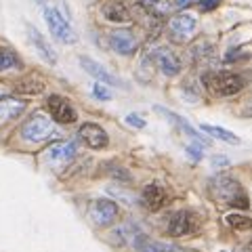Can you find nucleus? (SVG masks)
<instances>
[{
	"instance_id": "obj_1",
	"label": "nucleus",
	"mask_w": 252,
	"mask_h": 252,
	"mask_svg": "<svg viewBox=\"0 0 252 252\" xmlns=\"http://www.w3.org/2000/svg\"><path fill=\"white\" fill-rule=\"evenodd\" d=\"M210 193L212 198L223 202V204H229L233 208H242L246 210L250 206V200L246 191H244V187L240 185V181H235L233 177L229 175H217L210 179Z\"/></svg>"
},
{
	"instance_id": "obj_2",
	"label": "nucleus",
	"mask_w": 252,
	"mask_h": 252,
	"mask_svg": "<svg viewBox=\"0 0 252 252\" xmlns=\"http://www.w3.org/2000/svg\"><path fill=\"white\" fill-rule=\"evenodd\" d=\"M202 82L219 97H233L246 86L244 76L235 72H208L202 76Z\"/></svg>"
},
{
	"instance_id": "obj_3",
	"label": "nucleus",
	"mask_w": 252,
	"mask_h": 252,
	"mask_svg": "<svg viewBox=\"0 0 252 252\" xmlns=\"http://www.w3.org/2000/svg\"><path fill=\"white\" fill-rule=\"evenodd\" d=\"M55 122L53 118H46L44 114H34L28 118L21 126V137L30 143H42V141L55 137Z\"/></svg>"
},
{
	"instance_id": "obj_4",
	"label": "nucleus",
	"mask_w": 252,
	"mask_h": 252,
	"mask_svg": "<svg viewBox=\"0 0 252 252\" xmlns=\"http://www.w3.org/2000/svg\"><path fill=\"white\" fill-rule=\"evenodd\" d=\"M44 21H46V26H49L53 38H57L59 42H63V44L76 42L74 30L69 26V21L59 13V9H55V6H44Z\"/></svg>"
},
{
	"instance_id": "obj_5",
	"label": "nucleus",
	"mask_w": 252,
	"mask_h": 252,
	"mask_svg": "<svg viewBox=\"0 0 252 252\" xmlns=\"http://www.w3.org/2000/svg\"><path fill=\"white\" fill-rule=\"evenodd\" d=\"M118 215H120V208L114 200H94L89 206V219L93 220L97 227H109L118 220Z\"/></svg>"
},
{
	"instance_id": "obj_6",
	"label": "nucleus",
	"mask_w": 252,
	"mask_h": 252,
	"mask_svg": "<svg viewBox=\"0 0 252 252\" xmlns=\"http://www.w3.org/2000/svg\"><path fill=\"white\" fill-rule=\"evenodd\" d=\"M46 109H49L53 122H57V124H74L78 120L74 105L65 97H61V94H51L46 99Z\"/></svg>"
},
{
	"instance_id": "obj_7",
	"label": "nucleus",
	"mask_w": 252,
	"mask_h": 252,
	"mask_svg": "<svg viewBox=\"0 0 252 252\" xmlns=\"http://www.w3.org/2000/svg\"><path fill=\"white\" fill-rule=\"evenodd\" d=\"M198 28V19L191 13H179L168 21V34L175 42H185Z\"/></svg>"
},
{
	"instance_id": "obj_8",
	"label": "nucleus",
	"mask_w": 252,
	"mask_h": 252,
	"mask_svg": "<svg viewBox=\"0 0 252 252\" xmlns=\"http://www.w3.org/2000/svg\"><path fill=\"white\" fill-rule=\"evenodd\" d=\"M109 46H112L118 55L130 57V55L137 53L139 40H137V36L132 34L130 30H114L112 34H109Z\"/></svg>"
},
{
	"instance_id": "obj_9",
	"label": "nucleus",
	"mask_w": 252,
	"mask_h": 252,
	"mask_svg": "<svg viewBox=\"0 0 252 252\" xmlns=\"http://www.w3.org/2000/svg\"><path fill=\"white\" fill-rule=\"evenodd\" d=\"M78 137H80L91 149H105L107 143H109V137H107L105 128H101V126L94 124V122L82 124L80 130H78Z\"/></svg>"
},
{
	"instance_id": "obj_10",
	"label": "nucleus",
	"mask_w": 252,
	"mask_h": 252,
	"mask_svg": "<svg viewBox=\"0 0 252 252\" xmlns=\"http://www.w3.org/2000/svg\"><path fill=\"white\" fill-rule=\"evenodd\" d=\"M132 244H135L137 252H195V250H187L183 246H177V244L156 242V240L147 238V235H143V233H137Z\"/></svg>"
},
{
	"instance_id": "obj_11",
	"label": "nucleus",
	"mask_w": 252,
	"mask_h": 252,
	"mask_svg": "<svg viewBox=\"0 0 252 252\" xmlns=\"http://www.w3.org/2000/svg\"><path fill=\"white\" fill-rule=\"evenodd\" d=\"M154 61L160 67L164 76H177L181 72V59L177 57L175 51H170L168 46H160L154 51Z\"/></svg>"
},
{
	"instance_id": "obj_12",
	"label": "nucleus",
	"mask_w": 252,
	"mask_h": 252,
	"mask_svg": "<svg viewBox=\"0 0 252 252\" xmlns=\"http://www.w3.org/2000/svg\"><path fill=\"white\" fill-rule=\"evenodd\" d=\"M156 112H158V114H162L164 118H166V120H170L175 126H179V128L183 130L185 135L193 141V143H198V145H202V147H208V145H210V141H208L206 137H204V135H200V132L195 130V128H191V126H189V122H187V120H183V118H181L179 114L168 112V109H164V107H160V105H156Z\"/></svg>"
},
{
	"instance_id": "obj_13",
	"label": "nucleus",
	"mask_w": 252,
	"mask_h": 252,
	"mask_svg": "<svg viewBox=\"0 0 252 252\" xmlns=\"http://www.w3.org/2000/svg\"><path fill=\"white\" fill-rule=\"evenodd\" d=\"M195 229L193 225V217L191 212L187 210H179L168 219V233L175 235V238H183V235H189Z\"/></svg>"
},
{
	"instance_id": "obj_14",
	"label": "nucleus",
	"mask_w": 252,
	"mask_h": 252,
	"mask_svg": "<svg viewBox=\"0 0 252 252\" xmlns=\"http://www.w3.org/2000/svg\"><path fill=\"white\" fill-rule=\"evenodd\" d=\"M80 65L84 67V72H89L93 78H97L99 82H103L107 86H120L122 84L114 74H109L107 69L101 65V63H97V61L91 59V57H80Z\"/></svg>"
},
{
	"instance_id": "obj_15",
	"label": "nucleus",
	"mask_w": 252,
	"mask_h": 252,
	"mask_svg": "<svg viewBox=\"0 0 252 252\" xmlns=\"http://www.w3.org/2000/svg\"><path fill=\"white\" fill-rule=\"evenodd\" d=\"M141 202L145 204V208L149 210H160L164 204H166V189H164L160 183H149L145 185L143 193H141Z\"/></svg>"
},
{
	"instance_id": "obj_16",
	"label": "nucleus",
	"mask_w": 252,
	"mask_h": 252,
	"mask_svg": "<svg viewBox=\"0 0 252 252\" xmlns=\"http://www.w3.org/2000/svg\"><path fill=\"white\" fill-rule=\"evenodd\" d=\"M28 36H30V40H32V44H34V49L38 51V55L46 61V63H51V65H55L57 63V55H55V51H53V46L46 42V38L38 32L34 26H28Z\"/></svg>"
},
{
	"instance_id": "obj_17",
	"label": "nucleus",
	"mask_w": 252,
	"mask_h": 252,
	"mask_svg": "<svg viewBox=\"0 0 252 252\" xmlns=\"http://www.w3.org/2000/svg\"><path fill=\"white\" fill-rule=\"evenodd\" d=\"M101 13H103V17L112 23H128L130 21V11L128 6L120 0H107V2L101 6Z\"/></svg>"
},
{
	"instance_id": "obj_18",
	"label": "nucleus",
	"mask_w": 252,
	"mask_h": 252,
	"mask_svg": "<svg viewBox=\"0 0 252 252\" xmlns=\"http://www.w3.org/2000/svg\"><path fill=\"white\" fill-rule=\"evenodd\" d=\"M26 109V101L17 97H0V120H13Z\"/></svg>"
},
{
	"instance_id": "obj_19",
	"label": "nucleus",
	"mask_w": 252,
	"mask_h": 252,
	"mask_svg": "<svg viewBox=\"0 0 252 252\" xmlns=\"http://www.w3.org/2000/svg\"><path fill=\"white\" fill-rule=\"evenodd\" d=\"M46 156L55 162H67L76 156V143L72 141H59V143H53L46 149Z\"/></svg>"
},
{
	"instance_id": "obj_20",
	"label": "nucleus",
	"mask_w": 252,
	"mask_h": 252,
	"mask_svg": "<svg viewBox=\"0 0 252 252\" xmlns=\"http://www.w3.org/2000/svg\"><path fill=\"white\" fill-rule=\"evenodd\" d=\"M202 130L208 132V135H212L215 139L225 141V143H229V145H240V137H235L233 132H229L227 128H220V126H212V124H202Z\"/></svg>"
},
{
	"instance_id": "obj_21",
	"label": "nucleus",
	"mask_w": 252,
	"mask_h": 252,
	"mask_svg": "<svg viewBox=\"0 0 252 252\" xmlns=\"http://www.w3.org/2000/svg\"><path fill=\"white\" fill-rule=\"evenodd\" d=\"M15 91L17 93H23V94H38L44 91V82L40 80V78H23L21 82H17V86H15Z\"/></svg>"
},
{
	"instance_id": "obj_22",
	"label": "nucleus",
	"mask_w": 252,
	"mask_h": 252,
	"mask_svg": "<svg viewBox=\"0 0 252 252\" xmlns=\"http://www.w3.org/2000/svg\"><path fill=\"white\" fill-rule=\"evenodd\" d=\"M13 67H21V59L15 55V51L0 46V72H6Z\"/></svg>"
},
{
	"instance_id": "obj_23",
	"label": "nucleus",
	"mask_w": 252,
	"mask_h": 252,
	"mask_svg": "<svg viewBox=\"0 0 252 252\" xmlns=\"http://www.w3.org/2000/svg\"><path fill=\"white\" fill-rule=\"evenodd\" d=\"M227 225L238 231H248L252 229V219L246 215H240V212H231V215H227Z\"/></svg>"
},
{
	"instance_id": "obj_24",
	"label": "nucleus",
	"mask_w": 252,
	"mask_h": 252,
	"mask_svg": "<svg viewBox=\"0 0 252 252\" xmlns=\"http://www.w3.org/2000/svg\"><path fill=\"white\" fill-rule=\"evenodd\" d=\"M212 55V46L208 42H198L193 46V59L195 61H200V59H206Z\"/></svg>"
},
{
	"instance_id": "obj_25",
	"label": "nucleus",
	"mask_w": 252,
	"mask_h": 252,
	"mask_svg": "<svg viewBox=\"0 0 252 252\" xmlns=\"http://www.w3.org/2000/svg\"><path fill=\"white\" fill-rule=\"evenodd\" d=\"M93 94L97 99H101V101H109V99H112V93H109L107 84H103V82H99V84L93 86Z\"/></svg>"
},
{
	"instance_id": "obj_26",
	"label": "nucleus",
	"mask_w": 252,
	"mask_h": 252,
	"mask_svg": "<svg viewBox=\"0 0 252 252\" xmlns=\"http://www.w3.org/2000/svg\"><path fill=\"white\" fill-rule=\"evenodd\" d=\"M250 55L244 51V49H233V51H229L227 53V57H225V61L227 63H231V61H242V59H248Z\"/></svg>"
},
{
	"instance_id": "obj_27",
	"label": "nucleus",
	"mask_w": 252,
	"mask_h": 252,
	"mask_svg": "<svg viewBox=\"0 0 252 252\" xmlns=\"http://www.w3.org/2000/svg\"><path fill=\"white\" fill-rule=\"evenodd\" d=\"M126 124L132 126V128H145V120L137 114H128L126 116Z\"/></svg>"
},
{
	"instance_id": "obj_28",
	"label": "nucleus",
	"mask_w": 252,
	"mask_h": 252,
	"mask_svg": "<svg viewBox=\"0 0 252 252\" xmlns=\"http://www.w3.org/2000/svg\"><path fill=\"white\" fill-rule=\"evenodd\" d=\"M219 2H220V0H200L198 6H200L204 13H208V11H212V9H217Z\"/></svg>"
},
{
	"instance_id": "obj_29",
	"label": "nucleus",
	"mask_w": 252,
	"mask_h": 252,
	"mask_svg": "<svg viewBox=\"0 0 252 252\" xmlns=\"http://www.w3.org/2000/svg\"><path fill=\"white\" fill-rule=\"evenodd\" d=\"M109 172H112V175L116 177V179H120V181H130V177H128V172H126L124 168H120V166H114L112 170H109Z\"/></svg>"
},
{
	"instance_id": "obj_30",
	"label": "nucleus",
	"mask_w": 252,
	"mask_h": 252,
	"mask_svg": "<svg viewBox=\"0 0 252 252\" xmlns=\"http://www.w3.org/2000/svg\"><path fill=\"white\" fill-rule=\"evenodd\" d=\"M187 154L191 156V158H195V160H200V158L204 156V154H202V145H198V143H195V145H189V147H187Z\"/></svg>"
},
{
	"instance_id": "obj_31",
	"label": "nucleus",
	"mask_w": 252,
	"mask_h": 252,
	"mask_svg": "<svg viewBox=\"0 0 252 252\" xmlns=\"http://www.w3.org/2000/svg\"><path fill=\"white\" fill-rule=\"evenodd\" d=\"M195 0H175V6L177 9H187L189 4H193Z\"/></svg>"
},
{
	"instance_id": "obj_32",
	"label": "nucleus",
	"mask_w": 252,
	"mask_h": 252,
	"mask_svg": "<svg viewBox=\"0 0 252 252\" xmlns=\"http://www.w3.org/2000/svg\"><path fill=\"white\" fill-rule=\"evenodd\" d=\"M212 164H215V166H219V164H220V166H227V164H229V160H227V158L215 156V158H212Z\"/></svg>"
},
{
	"instance_id": "obj_33",
	"label": "nucleus",
	"mask_w": 252,
	"mask_h": 252,
	"mask_svg": "<svg viewBox=\"0 0 252 252\" xmlns=\"http://www.w3.org/2000/svg\"><path fill=\"white\" fill-rule=\"evenodd\" d=\"M139 2L143 4V6H156L158 2H160V0H139Z\"/></svg>"
},
{
	"instance_id": "obj_34",
	"label": "nucleus",
	"mask_w": 252,
	"mask_h": 252,
	"mask_svg": "<svg viewBox=\"0 0 252 252\" xmlns=\"http://www.w3.org/2000/svg\"><path fill=\"white\" fill-rule=\"evenodd\" d=\"M250 250H252V244H250Z\"/></svg>"
}]
</instances>
